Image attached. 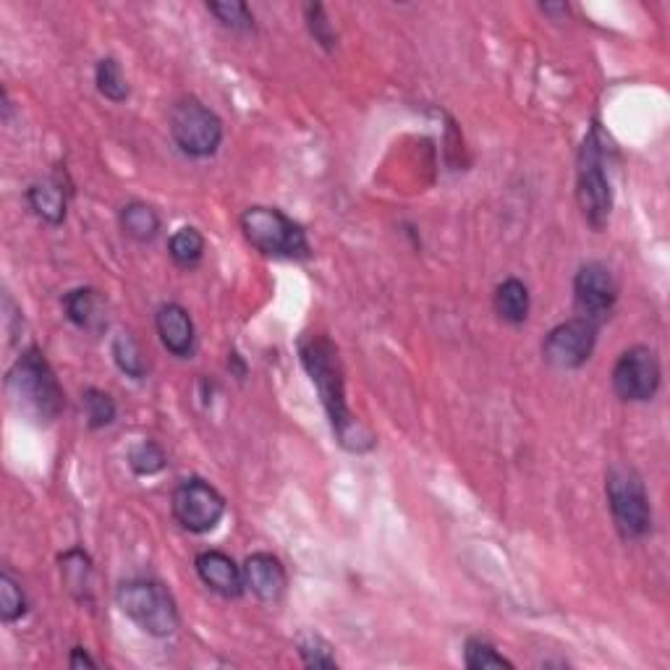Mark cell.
Masks as SVG:
<instances>
[{
    "instance_id": "cell-1",
    "label": "cell",
    "mask_w": 670,
    "mask_h": 670,
    "mask_svg": "<svg viewBox=\"0 0 670 670\" xmlns=\"http://www.w3.org/2000/svg\"><path fill=\"white\" fill-rule=\"evenodd\" d=\"M299 356H302V365L310 375V380L315 383L320 401L327 419H331L333 435L338 438V443L346 451H369L375 446L373 435L365 432V427L359 425V419H354L352 409L346 404V380H344V367H341L338 348L333 346L331 338L325 335H306L299 344Z\"/></svg>"
},
{
    "instance_id": "cell-2",
    "label": "cell",
    "mask_w": 670,
    "mask_h": 670,
    "mask_svg": "<svg viewBox=\"0 0 670 670\" xmlns=\"http://www.w3.org/2000/svg\"><path fill=\"white\" fill-rule=\"evenodd\" d=\"M6 396L19 417L30 419L34 425H53L66 409V394H63L59 377L45 359L40 348H27L6 373Z\"/></svg>"
},
{
    "instance_id": "cell-3",
    "label": "cell",
    "mask_w": 670,
    "mask_h": 670,
    "mask_svg": "<svg viewBox=\"0 0 670 670\" xmlns=\"http://www.w3.org/2000/svg\"><path fill=\"white\" fill-rule=\"evenodd\" d=\"M608 509L624 543H639L652 532V503L637 469L616 463L605 474Z\"/></svg>"
},
{
    "instance_id": "cell-4",
    "label": "cell",
    "mask_w": 670,
    "mask_h": 670,
    "mask_svg": "<svg viewBox=\"0 0 670 670\" xmlns=\"http://www.w3.org/2000/svg\"><path fill=\"white\" fill-rule=\"evenodd\" d=\"M116 603L128 621H134L142 631L155 639L170 637V634H176L178 624H181L178 605L166 584L145 579V576L121 582Z\"/></svg>"
},
{
    "instance_id": "cell-5",
    "label": "cell",
    "mask_w": 670,
    "mask_h": 670,
    "mask_svg": "<svg viewBox=\"0 0 670 670\" xmlns=\"http://www.w3.org/2000/svg\"><path fill=\"white\" fill-rule=\"evenodd\" d=\"M576 202L589 228L603 231L610 223L613 187L605 168V142L600 126H592L579 149V168H576Z\"/></svg>"
},
{
    "instance_id": "cell-6",
    "label": "cell",
    "mask_w": 670,
    "mask_h": 670,
    "mask_svg": "<svg viewBox=\"0 0 670 670\" xmlns=\"http://www.w3.org/2000/svg\"><path fill=\"white\" fill-rule=\"evenodd\" d=\"M241 233L257 252L278 260H306L310 257V239L306 231L278 208L254 205L241 216Z\"/></svg>"
},
{
    "instance_id": "cell-7",
    "label": "cell",
    "mask_w": 670,
    "mask_h": 670,
    "mask_svg": "<svg viewBox=\"0 0 670 670\" xmlns=\"http://www.w3.org/2000/svg\"><path fill=\"white\" fill-rule=\"evenodd\" d=\"M170 137L189 158H210L223 142V121L197 97H184L170 111Z\"/></svg>"
},
{
    "instance_id": "cell-8",
    "label": "cell",
    "mask_w": 670,
    "mask_h": 670,
    "mask_svg": "<svg viewBox=\"0 0 670 670\" xmlns=\"http://www.w3.org/2000/svg\"><path fill=\"white\" fill-rule=\"evenodd\" d=\"M170 509H174V519L181 524V530L208 534L223 522L226 498L202 477H189V480L178 482L174 498H170Z\"/></svg>"
},
{
    "instance_id": "cell-9",
    "label": "cell",
    "mask_w": 670,
    "mask_h": 670,
    "mask_svg": "<svg viewBox=\"0 0 670 670\" xmlns=\"http://www.w3.org/2000/svg\"><path fill=\"white\" fill-rule=\"evenodd\" d=\"M662 369L660 359L650 346H631L618 356L613 367V390L621 401L645 404L652 401L660 390Z\"/></svg>"
},
{
    "instance_id": "cell-10",
    "label": "cell",
    "mask_w": 670,
    "mask_h": 670,
    "mask_svg": "<svg viewBox=\"0 0 670 670\" xmlns=\"http://www.w3.org/2000/svg\"><path fill=\"white\" fill-rule=\"evenodd\" d=\"M597 331L600 327L582 317L555 325L543 341L545 362L558 369H579L587 365L592 352H595Z\"/></svg>"
},
{
    "instance_id": "cell-11",
    "label": "cell",
    "mask_w": 670,
    "mask_h": 670,
    "mask_svg": "<svg viewBox=\"0 0 670 670\" xmlns=\"http://www.w3.org/2000/svg\"><path fill=\"white\" fill-rule=\"evenodd\" d=\"M618 302V283L603 262H587L574 278V306L582 320L600 327Z\"/></svg>"
},
{
    "instance_id": "cell-12",
    "label": "cell",
    "mask_w": 670,
    "mask_h": 670,
    "mask_svg": "<svg viewBox=\"0 0 670 670\" xmlns=\"http://www.w3.org/2000/svg\"><path fill=\"white\" fill-rule=\"evenodd\" d=\"M244 584L260 603L275 605L283 600L289 587V574L281 558L273 553H252L244 561Z\"/></svg>"
},
{
    "instance_id": "cell-13",
    "label": "cell",
    "mask_w": 670,
    "mask_h": 670,
    "mask_svg": "<svg viewBox=\"0 0 670 670\" xmlns=\"http://www.w3.org/2000/svg\"><path fill=\"white\" fill-rule=\"evenodd\" d=\"M197 576L208 589L216 595L226 597V600H239L244 595V568L239 566L231 555L223 551H205L197 555L195 561Z\"/></svg>"
},
{
    "instance_id": "cell-14",
    "label": "cell",
    "mask_w": 670,
    "mask_h": 670,
    "mask_svg": "<svg viewBox=\"0 0 670 670\" xmlns=\"http://www.w3.org/2000/svg\"><path fill=\"white\" fill-rule=\"evenodd\" d=\"M155 327H158L160 344L166 346L168 354L178 356V359H189L197 346V331L195 320L181 304H163L155 312Z\"/></svg>"
},
{
    "instance_id": "cell-15",
    "label": "cell",
    "mask_w": 670,
    "mask_h": 670,
    "mask_svg": "<svg viewBox=\"0 0 670 670\" xmlns=\"http://www.w3.org/2000/svg\"><path fill=\"white\" fill-rule=\"evenodd\" d=\"M69 197H71L69 184H63V178L59 174L45 178V181L32 184V187L27 189V205H30L34 216L48 226H61L63 220H66Z\"/></svg>"
},
{
    "instance_id": "cell-16",
    "label": "cell",
    "mask_w": 670,
    "mask_h": 670,
    "mask_svg": "<svg viewBox=\"0 0 670 670\" xmlns=\"http://www.w3.org/2000/svg\"><path fill=\"white\" fill-rule=\"evenodd\" d=\"M63 310H66V317L74 323L80 331L87 333H100L105 325H108V317H105V302L100 296V291L95 289H74L63 296Z\"/></svg>"
},
{
    "instance_id": "cell-17",
    "label": "cell",
    "mask_w": 670,
    "mask_h": 670,
    "mask_svg": "<svg viewBox=\"0 0 670 670\" xmlns=\"http://www.w3.org/2000/svg\"><path fill=\"white\" fill-rule=\"evenodd\" d=\"M493 306H495V315L501 317L503 323L522 325L526 323L532 310L530 289H526V283L519 281V278H505L501 286L495 289Z\"/></svg>"
},
{
    "instance_id": "cell-18",
    "label": "cell",
    "mask_w": 670,
    "mask_h": 670,
    "mask_svg": "<svg viewBox=\"0 0 670 670\" xmlns=\"http://www.w3.org/2000/svg\"><path fill=\"white\" fill-rule=\"evenodd\" d=\"M118 223H121V231H124L128 239L139 241V244H149V241L158 239V233H160L158 210H155L153 205L139 202V199L126 202L124 208H121Z\"/></svg>"
},
{
    "instance_id": "cell-19",
    "label": "cell",
    "mask_w": 670,
    "mask_h": 670,
    "mask_svg": "<svg viewBox=\"0 0 670 670\" xmlns=\"http://www.w3.org/2000/svg\"><path fill=\"white\" fill-rule=\"evenodd\" d=\"M61 576L76 600H92V561L82 547H71V551L61 555Z\"/></svg>"
},
{
    "instance_id": "cell-20",
    "label": "cell",
    "mask_w": 670,
    "mask_h": 670,
    "mask_svg": "<svg viewBox=\"0 0 670 670\" xmlns=\"http://www.w3.org/2000/svg\"><path fill=\"white\" fill-rule=\"evenodd\" d=\"M168 254L178 268H184V270L197 268L205 257V237L197 231L195 226L178 228V231L168 241Z\"/></svg>"
},
{
    "instance_id": "cell-21",
    "label": "cell",
    "mask_w": 670,
    "mask_h": 670,
    "mask_svg": "<svg viewBox=\"0 0 670 670\" xmlns=\"http://www.w3.org/2000/svg\"><path fill=\"white\" fill-rule=\"evenodd\" d=\"M111 352H113V362H116V367L126 377L142 380V377L147 375V362H145V356H142V348L132 333H118L116 338H113Z\"/></svg>"
},
{
    "instance_id": "cell-22",
    "label": "cell",
    "mask_w": 670,
    "mask_h": 670,
    "mask_svg": "<svg viewBox=\"0 0 670 670\" xmlns=\"http://www.w3.org/2000/svg\"><path fill=\"white\" fill-rule=\"evenodd\" d=\"M463 666L469 670H501V668H513V662L505 655L498 652L495 645H490L488 639L472 637L463 645Z\"/></svg>"
},
{
    "instance_id": "cell-23",
    "label": "cell",
    "mask_w": 670,
    "mask_h": 670,
    "mask_svg": "<svg viewBox=\"0 0 670 670\" xmlns=\"http://www.w3.org/2000/svg\"><path fill=\"white\" fill-rule=\"evenodd\" d=\"M296 652L306 668H338L333 645L315 631H302L296 637Z\"/></svg>"
},
{
    "instance_id": "cell-24",
    "label": "cell",
    "mask_w": 670,
    "mask_h": 670,
    "mask_svg": "<svg viewBox=\"0 0 670 670\" xmlns=\"http://www.w3.org/2000/svg\"><path fill=\"white\" fill-rule=\"evenodd\" d=\"M208 11L218 19L220 27H226V30L237 34L254 32V13L244 0H220V3H208Z\"/></svg>"
},
{
    "instance_id": "cell-25",
    "label": "cell",
    "mask_w": 670,
    "mask_h": 670,
    "mask_svg": "<svg viewBox=\"0 0 670 670\" xmlns=\"http://www.w3.org/2000/svg\"><path fill=\"white\" fill-rule=\"evenodd\" d=\"M95 84L97 92L111 103H126L128 100V82L124 76V69L116 59H103L95 69Z\"/></svg>"
},
{
    "instance_id": "cell-26",
    "label": "cell",
    "mask_w": 670,
    "mask_h": 670,
    "mask_svg": "<svg viewBox=\"0 0 670 670\" xmlns=\"http://www.w3.org/2000/svg\"><path fill=\"white\" fill-rule=\"evenodd\" d=\"M84 411H87V425L90 430H103V427H108L116 422V401H113L111 394H105V390L100 388H87L82 396Z\"/></svg>"
},
{
    "instance_id": "cell-27",
    "label": "cell",
    "mask_w": 670,
    "mask_h": 670,
    "mask_svg": "<svg viewBox=\"0 0 670 670\" xmlns=\"http://www.w3.org/2000/svg\"><path fill=\"white\" fill-rule=\"evenodd\" d=\"M27 608H30V603H27L21 584L9 572L0 574V618L6 624H17L19 618L27 616Z\"/></svg>"
},
{
    "instance_id": "cell-28",
    "label": "cell",
    "mask_w": 670,
    "mask_h": 670,
    "mask_svg": "<svg viewBox=\"0 0 670 670\" xmlns=\"http://www.w3.org/2000/svg\"><path fill=\"white\" fill-rule=\"evenodd\" d=\"M166 461V451H163L155 440H142V443L134 446L132 453H128V467H132V472L137 477H153L163 472Z\"/></svg>"
},
{
    "instance_id": "cell-29",
    "label": "cell",
    "mask_w": 670,
    "mask_h": 670,
    "mask_svg": "<svg viewBox=\"0 0 670 670\" xmlns=\"http://www.w3.org/2000/svg\"><path fill=\"white\" fill-rule=\"evenodd\" d=\"M304 19H306V30H310V34L315 38L317 45L325 48L327 53L335 50V45H338V34H335L331 19H327L325 6L310 3L304 9Z\"/></svg>"
},
{
    "instance_id": "cell-30",
    "label": "cell",
    "mask_w": 670,
    "mask_h": 670,
    "mask_svg": "<svg viewBox=\"0 0 670 670\" xmlns=\"http://www.w3.org/2000/svg\"><path fill=\"white\" fill-rule=\"evenodd\" d=\"M69 666L71 668H97V660H92L90 652L82 650V647H74L69 655Z\"/></svg>"
},
{
    "instance_id": "cell-31",
    "label": "cell",
    "mask_w": 670,
    "mask_h": 670,
    "mask_svg": "<svg viewBox=\"0 0 670 670\" xmlns=\"http://www.w3.org/2000/svg\"><path fill=\"white\" fill-rule=\"evenodd\" d=\"M545 13H568V6L561 3V6H553V3H545L543 6Z\"/></svg>"
}]
</instances>
